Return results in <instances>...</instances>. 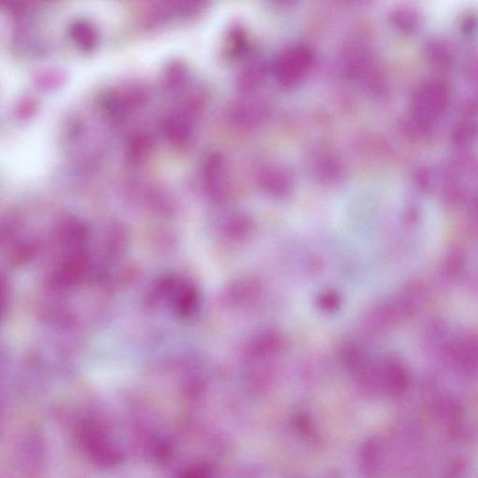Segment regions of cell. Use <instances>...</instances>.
I'll return each mask as SVG.
<instances>
[{
  "label": "cell",
  "instance_id": "cell-5",
  "mask_svg": "<svg viewBox=\"0 0 478 478\" xmlns=\"http://www.w3.org/2000/svg\"><path fill=\"white\" fill-rule=\"evenodd\" d=\"M166 133L170 142L182 144L188 142L190 137V130L183 122L180 120L170 118L166 123Z\"/></svg>",
  "mask_w": 478,
  "mask_h": 478
},
{
  "label": "cell",
  "instance_id": "cell-3",
  "mask_svg": "<svg viewBox=\"0 0 478 478\" xmlns=\"http://www.w3.org/2000/svg\"><path fill=\"white\" fill-rule=\"evenodd\" d=\"M70 32L74 42L82 49L91 50L97 44V31L88 21H75L71 25Z\"/></svg>",
  "mask_w": 478,
  "mask_h": 478
},
{
  "label": "cell",
  "instance_id": "cell-1",
  "mask_svg": "<svg viewBox=\"0 0 478 478\" xmlns=\"http://www.w3.org/2000/svg\"><path fill=\"white\" fill-rule=\"evenodd\" d=\"M313 63L314 57L309 48H289L280 55L276 64V76L283 86H296L309 73Z\"/></svg>",
  "mask_w": 478,
  "mask_h": 478
},
{
  "label": "cell",
  "instance_id": "cell-4",
  "mask_svg": "<svg viewBox=\"0 0 478 478\" xmlns=\"http://www.w3.org/2000/svg\"><path fill=\"white\" fill-rule=\"evenodd\" d=\"M261 180L265 189L275 193H286L291 185L289 175L280 169L265 170Z\"/></svg>",
  "mask_w": 478,
  "mask_h": 478
},
{
  "label": "cell",
  "instance_id": "cell-2",
  "mask_svg": "<svg viewBox=\"0 0 478 478\" xmlns=\"http://www.w3.org/2000/svg\"><path fill=\"white\" fill-rule=\"evenodd\" d=\"M204 180L212 192L224 193L227 185V170L222 158L213 155L204 166Z\"/></svg>",
  "mask_w": 478,
  "mask_h": 478
},
{
  "label": "cell",
  "instance_id": "cell-6",
  "mask_svg": "<svg viewBox=\"0 0 478 478\" xmlns=\"http://www.w3.org/2000/svg\"><path fill=\"white\" fill-rule=\"evenodd\" d=\"M262 68L259 65L249 66L243 73L241 84L244 88H251L257 82L261 81L262 77Z\"/></svg>",
  "mask_w": 478,
  "mask_h": 478
}]
</instances>
